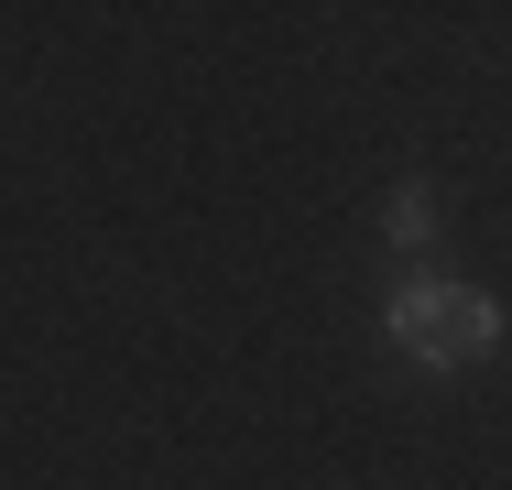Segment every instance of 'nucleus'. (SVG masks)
<instances>
[{
    "mask_svg": "<svg viewBox=\"0 0 512 490\" xmlns=\"http://www.w3.org/2000/svg\"><path fill=\"white\" fill-rule=\"evenodd\" d=\"M382 338L404 349L414 371H480L491 349L512 338V316L480 284H447V273H404L382 294Z\"/></svg>",
    "mask_w": 512,
    "mask_h": 490,
    "instance_id": "nucleus-1",
    "label": "nucleus"
},
{
    "mask_svg": "<svg viewBox=\"0 0 512 490\" xmlns=\"http://www.w3.org/2000/svg\"><path fill=\"white\" fill-rule=\"evenodd\" d=\"M436 229H447V207H436L425 175H404V186L382 196V240H393V251H436Z\"/></svg>",
    "mask_w": 512,
    "mask_h": 490,
    "instance_id": "nucleus-2",
    "label": "nucleus"
}]
</instances>
